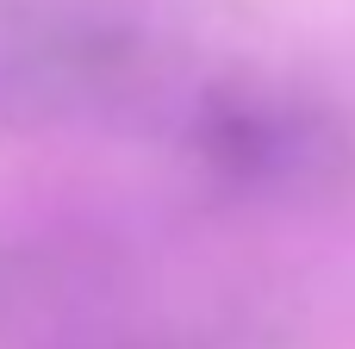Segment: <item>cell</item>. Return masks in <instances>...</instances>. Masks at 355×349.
I'll return each mask as SVG.
<instances>
[{"label": "cell", "mask_w": 355, "mask_h": 349, "mask_svg": "<svg viewBox=\"0 0 355 349\" xmlns=\"http://www.w3.org/2000/svg\"><path fill=\"white\" fill-rule=\"evenodd\" d=\"M131 75V50L94 25H37L0 37V125L50 131L112 106Z\"/></svg>", "instance_id": "cell-1"}]
</instances>
